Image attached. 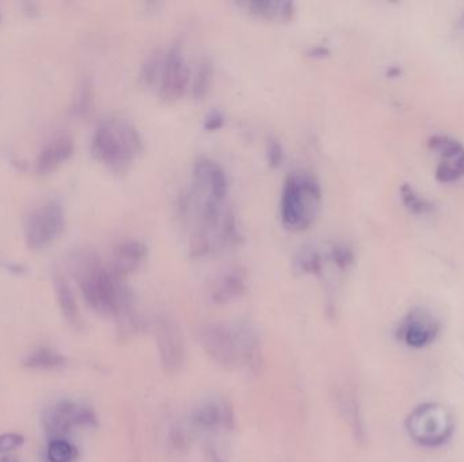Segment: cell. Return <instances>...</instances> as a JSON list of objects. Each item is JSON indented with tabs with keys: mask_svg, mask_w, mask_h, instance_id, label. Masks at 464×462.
Listing matches in <instances>:
<instances>
[{
	"mask_svg": "<svg viewBox=\"0 0 464 462\" xmlns=\"http://www.w3.org/2000/svg\"><path fill=\"white\" fill-rule=\"evenodd\" d=\"M410 435L428 446L443 443L452 433V419L448 411L436 404L418 407L407 420Z\"/></svg>",
	"mask_w": 464,
	"mask_h": 462,
	"instance_id": "cell-6",
	"label": "cell"
},
{
	"mask_svg": "<svg viewBox=\"0 0 464 462\" xmlns=\"http://www.w3.org/2000/svg\"><path fill=\"white\" fill-rule=\"evenodd\" d=\"M322 188L317 176L307 169L291 171L284 179L280 201L282 224L294 231L308 228L317 218Z\"/></svg>",
	"mask_w": 464,
	"mask_h": 462,
	"instance_id": "cell-2",
	"label": "cell"
},
{
	"mask_svg": "<svg viewBox=\"0 0 464 462\" xmlns=\"http://www.w3.org/2000/svg\"><path fill=\"white\" fill-rule=\"evenodd\" d=\"M147 246L137 239H127L118 243L113 251V260L110 269L120 275L125 276L140 267L147 256Z\"/></svg>",
	"mask_w": 464,
	"mask_h": 462,
	"instance_id": "cell-11",
	"label": "cell"
},
{
	"mask_svg": "<svg viewBox=\"0 0 464 462\" xmlns=\"http://www.w3.org/2000/svg\"><path fill=\"white\" fill-rule=\"evenodd\" d=\"M74 152V143L69 137L60 136L49 141L37 158V171L45 174L59 167Z\"/></svg>",
	"mask_w": 464,
	"mask_h": 462,
	"instance_id": "cell-14",
	"label": "cell"
},
{
	"mask_svg": "<svg viewBox=\"0 0 464 462\" xmlns=\"http://www.w3.org/2000/svg\"><path fill=\"white\" fill-rule=\"evenodd\" d=\"M121 278L93 256L86 258L79 270V284L87 302L105 315H118L130 304V292Z\"/></svg>",
	"mask_w": 464,
	"mask_h": 462,
	"instance_id": "cell-3",
	"label": "cell"
},
{
	"mask_svg": "<svg viewBox=\"0 0 464 462\" xmlns=\"http://www.w3.org/2000/svg\"><path fill=\"white\" fill-rule=\"evenodd\" d=\"M295 265L301 273L320 274L323 269L322 252L314 246H306L296 253Z\"/></svg>",
	"mask_w": 464,
	"mask_h": 462,
	"instance_id": "cell-16",
	"label": "cell"
},
{
	"mask_svg": "<svg viewBox=\"0 0 464 462\" xmlns=\"http://www.w3.org/2000/svg\"><path fill=\"white\" fill-rule=\"evenodd\" d=\"M213 78V65L210 60H203L198 64L197 72L193 78L191 94L194 98H203L208 94Z\"/></svg>",
	"mask_w": 464,
	"mask_h": 462,
	"instance_id": "cell-18",
	"label": "cell"
},
{
	"mask_svg": "<svg viewBox=\"0 0 464 462\" xmlns=\"http://www.w3.org/2000/svg\"><path fill=\"white\" fill-rule=\"evenodd\" d=\"M401 335L409 346L423 347L436 335V327L426 316L411 315L402 326Z\"/></svg>",
	"mask_w": 464,
	"mask_h": 462,
	"instance_id": "cell-15",
	"label": "cell"
},
{
	"mask_svg": "<svg viewBox=\"0 0 464 462\" xmlns=\"http://www.w3.org/2000/svg\"><path fill=\"white\" fill-rule=\"evenodd\" d=\"M226 124V115L219 108H212L207 115L204 117V121H203V126L205 130H210V132H214V130H219L221 129L223 126Z\"/></svg>",
	"mask_w": 464,
	"mask_h": 462,
	"instance_id": "cell-23",
	"label": "cell"
},
{
	"mask_svg": "<svg viewBox=\"0 0 464 462\" xmlns=\"http://www.w3.org/2000/svg\"><path fill=\"white\" fill-rule=\"evenodd\" d=\"M403 200H404V204L414 210V211H418V213H425L428 210V204L425 200H422L421 197H418L417 194L413 192V190L409 189V188H404L403 191Z\"/></svg>",
	"mask_w": 464,
	"mask_h": 462,
	"instance_id": "cell-24",
	"label": "cell"
},
{
	"mask_svg": "<svg viewBox=\"0 0 464 462\" xmlns=\"http://www.w3.org/2000/svg\"><path fill=\"white\" fill-rule=\"evenodd\" d=\"M156 346L161 362L166 372L177 373L186 359L185 337L179 324L169 316H163L156 323Z\"/></svg>",
	"mask_w": 464,
	"mask_h": 462,
	"instance_id": "cell-8",
	"label": "cell"
},
{
	"mask_svg": "<svg viewBox=\"0 0 464 462\" xmlns=\"http://www.w3.org/2000/svg\"><path fill=\"white\" fill-rule=\"evenodd\" d=\"M246 292V276L240 269L232 267L219 274L211 285V297L216 302H227Z\"/></svg>",
	"mask_w": 464,
	"mask_h": 462,
	"instance_id": "cell-12",
	"label": "cell"
},
{
	"mask_svg": "<svg viewBox=\"0 0 464 462\" xmlns=\"http://www.w3.org/2000/svg\"><path fill=\"white\" fill-rule=\"evenodd\" d=\"M0 20H1V13H0Z\"/></svg>",
	"mask_w": 464,
	"mask_h": 462,
	"instance_id": "cell-27",
	"label": "cell"
},
{
	"mask_svg": "<svg viewBox=\"0 0 464 462\" xmlns=\"http://www.w3.org/2000/svg\"><path fill=\"white\" fill-rule=\"evenodd\" d=\"M63 359L59 357L57 354L55 353H50V351H40L37 353L34 357L32 358V365L33 366H56L62 362Z\"/></svg>",
	"mask_w": 464,
	"mask_h": 462,
	"instance_id": "cell-25",
	"label": "cell"
},
{
	"mask_svg": "<svg viewBox=\"0 0 464 462\" xmlns=\"http://www.w3.org/2000/svg\"><path fill=\"white\" fill-rule=\"evenodd\" d=\"M48 456L52 462H71L74 460L75 451H74V447L68 442L56 440L50 443Z\"/></svg>",
	"mask_w": 464,
	"mask_h": 462,
	"instance_id": "cell-20",
	"label": "cell"
},
{
	"mask_svg": "<svg viewBox=\"0 0 464 462\" xmlns=\"http://www.w3.org/2000/svg\"><path fill=\"white\" fill-rule=\"evenodd\" d=\"M190 69L182 48L177 43L165 52L159 79V95L168 102L181 99L189 88Z\"/></svg>",
	"mask_w": 464,
	"mask_h": 462,
	"instance_id": "cell-7",
	"label": "cell"
},
{
	"mask_svg": "<svg viewBox=\"0 0 464 462\" xmlns=\"http://www.w3.org/2000/svg\"><path fill=\"white\" fill-rule=\"evenodd\" d=\"M200 340L205 351L220 365L243 363V324H207L200 331Z\"/></svg>",
	"mask_w": 464,
	"mask_h": 462,
	"instance_id": "cell-4",
	"label": "cell"
},
{
	"mask_svg": "<svg viewBox=\"0 0 464 462\" xmlns=\"http://www.w3.org/2000/svg\"><path fill=\"white\" fill-rule=\"evenodd\" d=\"M433 148L437 149L444 158L437 168V176L443 182L459 179L464 174V148L448 137H439L433 140Z\"/></svg>",
	"mask_w": 464,
	"mask_h": 462,
	"instance_id": "cell-10",
	"label": "cell"
},
{
	"mask_svg": "<svg viewBox=\"0 0 464 462\" xmlns=\"http://www.w3.org/2000/svg\"><path fill=\"white\" fill-rule=\"evenodd\" d=\"M56 290H57L60 305L63 308L64 315L67 316L71 321H76L78 320L76 302L74 300V295H72L69 286L67 285V282L62 276L56 278Z\"/></svg>",
	"mask_w": 464,
	"mask_h": 462,
	"instance_id": "cell-19",
	"label": "cell"
},
{
	"mask_svg": "<svg viewBox=\"0 0 464 462\" xmlns=\"http://www.w3.org/2000/svg\"><path fill=\"white\" fill-rule=\"evenodd\" d=\"M22 443V437L17 434H4L0 437V451H10Z\"/></svg>",
	"mask_w": 464,
	"mask_h": 462,
	"instance_id": "cell-26",
	"label": "cell"
},
{
	"mask_svg": "<svg viewBox=\"0 0 464 462\" xmlns=\"http://www.w3.org/2000/svg\"><path fill=\"white\" fill-rule=\"evenodd\" d=\"M65 225L63 206L57 201H46L33 210L25 221V240L33 250H41L55 241Z\"/></svg>",
	"mask_w": 464,
	"mask_h": 462,
	"instance_id": "cell-5",
	"label": "cell"
},
{
	"mask_svg": "<svg viewBox=\"0 0 464 462\" xmlns=\"http://www.w3.org/2000/svg\"><path fill=\"white\" fill-rule=\"evenodd\" d=\"M144 149V141L127 118L109 117L95 127L91 152L97 160L116 172L127 171Z\"/></svg>",
	"mask_w": 464,
	"mask_h": 462,
	"instance_id": "cell-1",
	"label": "cell"
},
{
	"mask_svg": "<svg viewBox=\"0 0 464 462\" xmlns=\"http://www.w3.org/2000/svg\"><path fill=\"white\" fill-rule=\"evenodd\" d=\"M238 4L261 20L288 21L295 14V4L289 0H249Z\"/></svg>",
	"mask_w": 464,
	"mask_h": 462,
	"instance_id": "cell-13",
	"label": "cell"
},
{
	"mask_svg": "<svg viewBox=\"0 0 464 462\" xmlns=\"http://www.w3.org/2000/svg\"><path fill=\"white\" fill-rule=\"evenodd\" d=\"M163 56L159 49H155L153 52L148 53L147 57L144 59V63L140 69V79L147 87H153L159 84L161 74H162V65H163Z\"/></svg>",
	"mask_w": 464,
	"mask_h": 462,
	"instance_id": "cell-17",
	"label": "cell"
},
{
	"mask_svg": "<svg viewBox=\"0 0 464 462\" xmlns=\"http://www.w3.org/2000/svg\"><path fill=\"white\" fill-rule=\"evenodd\" d=\"M330 258L339 269H346L353 262V252L348 246L337 243L330 248Z\"/></svg>",
	"mask_w": 464,
	"mask_h": 462,
	"instance_id": "cell-22",
	"label": "cell"
},
{
	"mask_svg": "<svg viewBox=\"0 0 464 462\" xmlns=\"http://www.w3.org/2000/svg\"><path fill=\"white\" fill-rule=\"evenodd\" d=\"M193 189L224 202L230 191L228 176L216 160L200 156L193 164Z\"/></svg>",
	"mask_w": 464,
	"mask_h": 462,
	"instance_id": "cell-9",
	"label": "cell"
},
{
	"mask_svg": "<svg viewBox=\"0 0 464 462\" xmlns=\"http://www.w3.org/2000/svg\"><path fill=\"white\" fill-rule=\"evenodd\" d=\"M265 155H266V160L269 163L271 167H280L285 159V152H284V147L281 144V141L275 137L271 136L266 140L265 144Z\"/></svg>",
	"mask_w": 464,
	"mask_h": 462,
	"instance_id": "cell-21",
	"label": "cell"
}]
</instances>
